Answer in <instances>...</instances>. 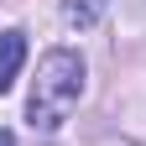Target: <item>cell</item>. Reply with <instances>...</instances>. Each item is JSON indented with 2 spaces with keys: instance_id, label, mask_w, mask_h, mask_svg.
<instances>
[{
  "instance_id": "6da1fadb",
  "label": "cell",
  "mask_w": 146,
  "mask_h": 146,
  "mask_svg": "<svg viewBox=\"0 0 146 146\" xmlns=\"http://www.w3.org/2000/svg\"><path fill=\"white\" fill-rule=\"evenodd\" d=\"M78 94H84V58L73 47H52L31 78V99H26L31 131H58L68 120V110L78 104Z\"/></svg>"
},
{
  "instance_id": "7a4b0ae2",
  "label": "cell",
  "mask_w": 146,
  "mask_h": 146,
  "mask_svg": "<svg viewBox=\"0 0 146 146\" xmlns=\"http://www.w3.org/2000/svg\"><path fill=\"white\" fill-rule=\"evenodd\" d=\"M21 63H26V31H0V94L16 84V73H21Z\"/></svg>"
},
{
  "instance_id": "3957f363",
  "label": "cell",
  "mask_w": 146,
  "mask_h": 146,
  "mask_svg": "<svg viewBox=\"0 0 146 146\" xmlns=\"http://www.w3.org/2000/svg\"><path fill=\"white\" fill-rule=\"evenodd\" d=\"M0 146H16V141H11V131H0Z\"/></svg>"
}]
</instances>
